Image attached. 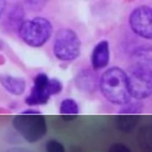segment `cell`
<instances>
[{"label":"cell","mask_w":152,"mask_h":152,"mask_svg":"<svg viewBox=\"0 0 152 152\" xmlns=\"http://www.w3.org/2000/svg\"><path fill=\"white\" fill-rule=\"evenodd\" d=\"M133 63L152 70V46H142L136 49L133 53Z\"/></svg>","instance_id":"obj_12"},{"label":"cell","mask_w":152,"mask_h":152,"mask_svg":"<svg viewBox=\"0 0 152 152\" xmlns=\"http://www.w3.org/2000/svg\"><path fill=\"white\" fill-rule=\"evenodd\" d=\"M24 17V10L21 6H16L14 7L8 14V19L10 23L12 25H18V27L23 23L22 20Z\"/></svg>","instance_id":"obj_14"},{"label":"cell","mask_w":152,"mask_h":152,"mask_svg":"<svg viewBox=\"0 0 152 152\" xmlns=\"http://www.w3.org/2000/svg\"><path fill=\"white\" fill-rule=\"evenodd\" d=\"M81 46V40L75 31L69 28H62L56 33L53 53L60 61H71L79 56Z\"/></svg>","instance_id":"obj_5"},{"label":"cell","mask_w":152,"mask_h":152,"mask_svg":"<svg viewBox=\"0 0 152 152\" xmlns=\"http://www.w3.org/2000/svg\"><path fill=\"white\" fill-rule=\"evenodd\" d=\"M140 141L142 145L152 149V125L142 128L139 132Z\"/></svg>","instance_id":"obj_13"},{"label":"cell","mask_w":152,"mask_h":152,"mask_svg":"<svg viewBox=\"0 0 152 152\" xmlns=\"http://www.w3.org/2000/svg\"><path fill=\"white\" fill-rule=\"evenodd\" d=\"M80 80H84V81H77L78 85L80 86H83L88 90H91L93 89L95 86V80L93 75L89 72L86 71L82 73L80 75V78H78Z\"/></svg>","instance_id":"obj_15"},{"label":"cell","mask_w":152,"mask_h":152,"mask_svg":"<svg viewBox=\"0 0 152 152\" xmlns=\"http://www.w3.org/2000/svg\"><path fill=\"white\" fill-rule=\"evenodd\" d=\"M59 113L64 120L66 121L74 120L79 113L78 105L72 99H65L60 104Z\"/></svg>","instance_id":"obj_11"},{"label":"cell","mask_w":152,"mask_h":152,"mask_svg":"<svg viewBox=\"0 0 152 152\" xmlns=\"http://www.w3.org/2000/svg\"><path fill=\"white\" fill-rule=\"evenodd\" d=\"M99 88L103 96L112 104L123 106L130 102L127 74L119 67L109 68L102 74Z\"/></svg>","instance_id":"obj_1"},{"label":"cell","mask_w":152,"mask_h":152,"mask_svg":"<svg viewBox=\"0 0 152 152\" xmlns=\"http://www.w3.org/2000/svg\"><path fill=\"white\" fill-rule=\"evenodd\" d=\"M46 152H65V147L60 141L50 139L46 141L45 145Z\"/></svg>","instance_id":"obj_16"},{"label":"cell","mask_w":152,"mask_h":152,"mask_svg":"<svg viewBox=\"0 0 152 152\" xmlns=\"http://www.w3.org/2000/svg\"><path fill=\"white\" fill-rule=\"evenodd\" d=\"M108 152H131L129 148L126 145L117 142L113 144L109 148Z\"/></svg>","instance_id":"obj_17"},{"label":"cell","mask_w":152,"mask_h":152,"mask_svg":"<svg viewBox=\"0 0 152 152\" xmlns=\"http://www.w3.org/2000/svg\"><path fill=\"white\" fill-rule=\"evenodd\" d=\"M126 74L131 97L142 100L152 96V70L133 63Z\"/></svg>","instance_id":"obj_6"},{"label":"cell","mask_w":152,"mask_h":152,"mask_svg":"<svg viewBox=\"0 0 152 152\" xmlns=\"http://www.w3.org/2000/svg\"><path fill=\"white\" fill-rule=\"evenodd\" d=\"M6 8V1L4 0H0V18L3 14Z\"/></svg>","instance_id":"obj_20"},{"label":"cell","mask_w":152,"mask_h":152,"mask_svg":"<svg viewBox=\"0 0 152 152\" xmlns=\"http://www.w3.org/2000/svg\"><path fill=\"white\" fill-rule=\"evenodd\" d=\"M110 60V46L106 40L99 42L94 47L91 56V62L94 69H102L106 67Z\"/></svg>","instance_id":"obj_9"},{"label":"cell","mask_w":152,"mask_h":152,"mask_svg":"<svg viewBox=\"0 0 152 152\" xmlns=\"http://www.w3.org/2000/svg\"><path fill=\"white\" fill-rule=\"evenodd\" d=\"M0 84L6 91L14 96L23 94L26 87V81L23 78L7 74L0 75Z\"/></svg>","instance_id":"obj_10"},{"label":"cell","mask_w":152,"mask_h":152,"mask_svg":"<svg viewBox=\"0 0 152 152\" xmlns=\"http://www.w3.org/2000/svg\"><path fill=\"white\" fill-rule=\"evenodd\" d=\"M14 129L29 143L41 140L47 133V124L45 116L33 109L25 110L14 116L12 121Z\"/></svg>","instance_id":"obj_2"},{"label":"cell","mask_w":152,"mask_h":152,"mask_svg":"<svg viewBox=\"0 0 152 152\" xmlns=\"http://www.w3.org/2000/svg\"><path fill=\"white\" fill-rule=\"evenodd\" d=\"M142 112V107L139 102H129L123 105L116 116L118 128L124 132L132 130L140 121Z\"/></svg>","instance_id":"obj_8"},{"label":"cell","mask_w":152,"mask_h":152,"mask_svg":"<svg viewBox=\"0 0 152 152\" xmlns=\"http://www.w3.org/2000/svg\"><path fill=\"white\" fill-rule=\"evenodd\" d=\"M63 88L61 82L56 78H49L45 73H39L34 77L33 85L25 103L30 106L43 105L51 96L59 93Z\"/></svg>","instance_id":"obj_4"},{"label":"cell","mask_w":152,"mask_h":152,"mask_svg":"<svg viewBox=\"0 0 152 152\" xmlns=\"http://www.w3.org/2000/svg\"><path fill=\"white\" fill-rule=\"evenodd\" d=\"M27 3L31 9L37 10L42 8L46 4V2L44 1H27Z\"/></svg>","instance_id":"obj_18"},{"label":"cell","mask_w":152,"mask_h":152,"mask_svg":"<svg viewBox=\"0 0 152 152\" xmlns=\"http://www.w3.org/2000/svg\"><path fill=\"white\" fill-rule=\"evenodd\" d=\"M21 39L27 45L39 48L44 45L51 37L53 26L42 17H36L23 21L18 28Z\"/></svg>","instance_id":"obj_3"},{"label":"cell","mask_w":152,"mask_h":152,"mask_svg":"<svg viewBox=\"0 0 152 152\" xmlns=\"http://www.w3.org/2000/svg\"><path fill=\"white\" fill-rule=\"evenodd\" d=\"M5 152H33L29 148L25 147L15 146L8 148Z\"/></svg>","instance_id":"obj_19"},{"label":"cell","mask_w":152,"mask_h":152,"mask_svg":"<svg viewBox=\"0 0 152 152\" xmlns=\"http://www.w3.org/2000/svg\"><path fill=\"white\" fill-rule=\"evenodd\" d=\"M129 24L132 31L140 37L152 40V8L140 5L134 8L129 17Z\"/></svg>","instance_id":"obj_7"}]
</instances>
